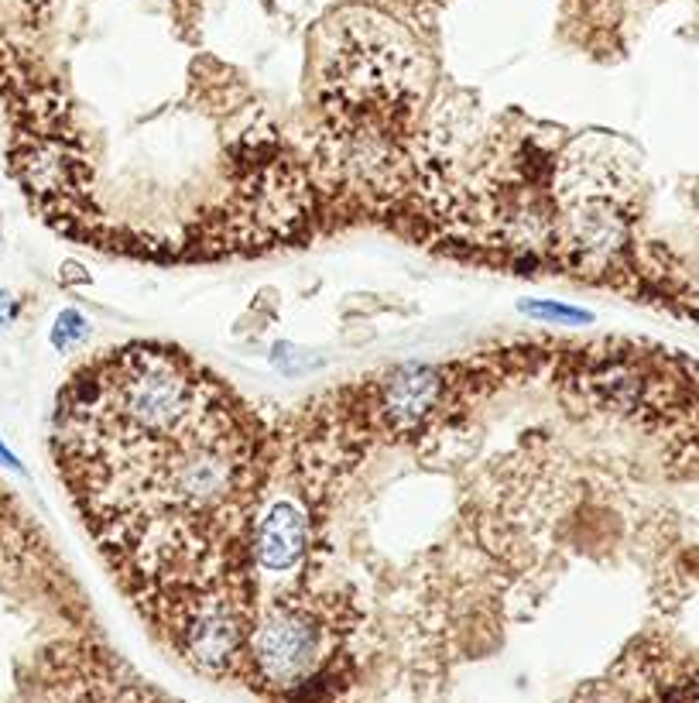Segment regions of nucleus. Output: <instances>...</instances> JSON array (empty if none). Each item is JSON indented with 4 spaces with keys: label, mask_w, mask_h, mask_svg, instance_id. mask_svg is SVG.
I'll list each match as a JSON object with an SVG mask.
<instances>
[{
    "label": "nucleus",
    "mask_w": 699,
    "mask_h": 703,
    "mask_svg": "<svg viewBox=\"0 0 699 703\" xmlns=\"http://www.w3.org/2000/svg\"><path fill=\"white\" fill-rule=\"evenodd\" d=\"M319 652V628L298 607H275L254 631L257 666L271 683L289 687L309 673Z\"/></svg>",
    "instance_id": "2"
},
{
    "label": "nucleus",
    "mask_w": 699,
    "mask_h": 703,
    "mask_svg": "<svg viewBox=\"0 0 699 703\" xmlns=\"http://www.w3.org/2000/svg\"><path fill=\"white\" fill-rule=\"evenodd\" d=\"M689 703H699V693H696V696H692V700H689Z\"/></svg>",
    "instance_id": "10"
},
{
    "label": "nucleus",
    "mask_w": 699,
    "mask_h": 703,
    "mask_svg": "<svg viewBox=\"0 0 699 703\" xmlns=\"http://www.w3.org/2000/svg\"><path fill=\"white\" fill-rule=\"evenodd\" d=\"M0 464H8V467L21 470V464H17V460H14V453H11V450H8L4 443H0Z\"/></svg>",
    "instance_id": "8"
},
{
    "label": "nucleus",
    "mask_w": 699,
    "mask_h": 703,
    "mask_svg": "<svg viewBox=\"0 0 699 703\" xmlns=\"http://www.w3.org/2000/svg\"><path fill=\"white\" fill-rule=\"evenodd\" d=\"M82 337H86V319H82L79 313H62V316H59V326H55V334H52L55 347H69V343H76V340H82Z\"/></svg>",
    "instance_id": "6"
},
{
    "label": "nucleus",
    "mask_w": 699,
    "mask_h": 703,
    "mask_svg": "<svg viewBox=\"0 0 699 703\" xmlns=\"http://www.w3.org/2000/svg\"><path fill=\"white\" fill-rule=\"evenodd\" d=\"M59 447L100 539L138 566L203 563L240 518L251 436L224 388L171 350L127 347L79 375Z\"/></svg>",
    "instance_id": "1"
},
{
    "label": "nucleus",
    "mask_w": 699,
    "mask_h": 703,
    "mask_svg": "<svg viewBox=\"0 0 699 703\" xmlns=\"http://www.w3.org/2000/svg\"><path fill=\"white\" fill-rule=\"evenodd\" d=\"M429 394H432V375H429V371L411 367L395 385H391V409H395L398 415H405V419H411V415L425 412Z\"/></svg>",
    "instance_id": "5"
},
{
    "label": "nucleus",
    "mask_w": 699,
    "mask_h": 703,
    "mask_svg": "<svg viewBox=\"0 0 699 703\" xmlns=\"http://www.w3.org/2000/svg\"><path fill=\"white\" fill-rule=\"evenodd\" d=\"M305 549V518L295 509L292 501H275L271 509L265 512L257 525V539H254V553L257 563L265 569H281L295 566V560L302 556Z\"/></svg>",
    "instance_id": "4"
},
{
    "label": "nucleus",
    "mask_w": 699,
    "mask_h": 703,
    "mask_svg": "<svg viewBox=\"0 0 699 703\" xmlns=\"http://www.w3.org/2000/svg\"><path fill=\"white\" fill-rule=\"evenodd\" d=\"M529 313H535V316H549V319H576V323H583V319H586V313H580V310H565V305H529Z\"/></svg>",
    "instance_id": "7"
},
{
    "label": "nucleus",
    "mask_w": 699,
    "mask_h": 703,
    "mask_svg": "<svg viewBox=\"0 0 699 703\" xmlns=\"http://www.w3.org/2000/svg\"><path fill=\"white\" fill-rule=\"evenodd\" d=\"M240 611L230 598H203L186 625V652L195 666L224 669L240 649Z\"/></svg>",
    "instance_id": "3"
},
{
    "label": "nucleus",
    "mask_w": 699,
    "mask_h": 703,
    "mask_svg": "<svg viewBox=\"0 0 699 703\" xmlns=\"http://www.w3.org/2000/svg\"><path fill=\"white\" fill-rule=\"evenodd\" d=\"M11 316V296H0V319Z\"/></svg>",
    "instance_id": "9"
}]
</instances>
